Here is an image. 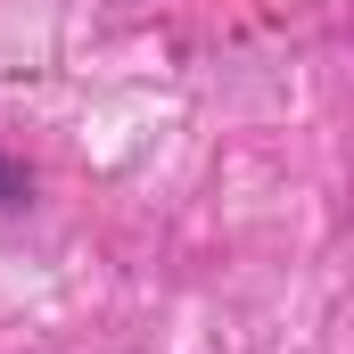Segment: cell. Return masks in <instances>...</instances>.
<instances>
[{
    "mask_svg": "<svg viewBox=\"0 0 354 354\" xmlns=\"http://www.w3.org/2000/svg\"><path fill=\"white\" fill-rule=\"evenodd\" d=\"M25 198H33V174H25V165H8V157H0V214H17V206H25Z\"/></svg>",
    "mask_w": 354,
    "mask_h": 354,
    "instance_id": "obj_1",
    "label": "cell"
}]
</instances>
